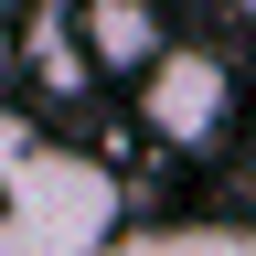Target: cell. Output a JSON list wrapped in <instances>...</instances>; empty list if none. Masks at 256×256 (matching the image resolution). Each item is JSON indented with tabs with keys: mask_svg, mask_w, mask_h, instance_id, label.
I'll use <instances>...</instances> for the list:
<instances>
[{
	"mask_svg": "<svg viewBox=\"0 0 256 256\" xmlns=\"http://www.w3.org/2000/svg\"><path fill=\"white\" fill-rule=\"evenodd\" d=\"M64 22H75L86 75H139V64L171 43V32H160V0H64Z\"/></svg>",
	"mask_w": 256,
	"mask_h": 256,
	"instance_id": "obj_3",
	"label": "cell"
},
{
	"mask_svg": "<svg viewBox=\"0 0 256 256\" xmlns=\"http://www.w3.org/2000/svg\"><path fill=\"white\" fill-rule=\"evenodd\" d=\"M128 86H139V128L160 150H214L235 128V64L203 54V43H160Z\"/></svg>",
	"mask_w": 256,
	"mask_h": 256,
	"instance_id": "obj_2",
	"label": "cell"
},
{
	"mask_svg": "<svg viewBox=\"0 0 256 256\" xmlns=\"http://www.w3.org/2000/svg\"><path fill=\"white\" fill-rule=\"evenodd\" d=\"M107 256H256V224H160V235H118Z\"/></svg>",
	"mask_w": 256,
	"mask_h": 256,
	"instance_id": "obj_4",
	"label": "cell"
},
{
	"mask_svg": "<svg viewBox=\"0 0 256 256\" xmlns=\"http://www.w3.org/2000/svg\"><path fill=\"white\" fill-rule=\"evenodd\" d=\"M0 86H11V22H0Z\"/></svg>",
	"mask_w": 256,
	"mask_h": 256,
	"instance_id": "obj_5",
	"label": "cell"
},
{
	"mask_svg": "<svg viewBox=\"0 0 256 256\" xmlns=\"http://www.w3.org/2000/svg\"><path fill=\"white\" fill-rule=\"evenodd\" d=\"M22 11H32V0H0V22H22Z\"/></svg>",
	"mask_w": 256,
	"mask_h": 256,
	"instance_id": "obj_6",
	"label": "cell"
},
{
	"mask_svg": "<svg viewBox=\"0 0 256 256\" xmlns=\"http://www.w3.org/2000/svg\"><path fill=\"white\" fill-rule=\"evenodd\" d=\"M118 214H128L118 171L64 139H32L22 160H0V256H107Z\"/></svg>",
	"mask_w": 256,
	"mask_h": 256,
	"instance_id": "obj_1",
	"label": "cell"
}]
</instances>
